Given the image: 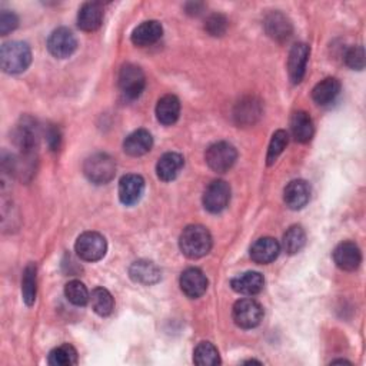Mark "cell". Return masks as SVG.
<instances>
[{"instance_id": "1", "label": "cell", "mask_w": 366, "mask_h": 366, "mask_svg": "<svg viewBox=\"0 0 366 366\" xmlns=\"http://www.w3.org/2000/svg\"><path fill=\"white\" fill-rule=\"evenodd\" d=\"M179 247L182 254L189 259H199L210 252L212 236L205 226L192 225L182 232Z\"/></svg>"}, {"instance_id": "2", "label": "cell", "mask_w": 366, "mask_h": 366, "mask_svg": "<svg viewBox=\"0 0 366 366\" xmlns=\"http://www.w3.org/2000/svg\"><path fill=\"white\" fill-rule=\"evenodd\" d=\"M32 62V50L25 42H8L0 49V66L6 73H22Z\"/></svg>"}, {"instance_id": "3", "label": "cell", "mask_w": 366, "mask_h": 366, "mask_svg": "<svg viewBox=\"0 0 366 366\" xmlns=\"http://www.w3.org/2000/svg\"><path fill=\"white\" fill-rule=\"evenodd\" d=\"M83 173L92 183L106 185L114 178L116 165L107 154H95L85 161Z\"/></svg>"}, {"instance_id": "4", "label": "cell", "mask_w": 366, "mask_h": 366, "mask_svg": "<svg viewBox=\"0 0 366 366\" xmlns=\"http://www.w3.org/2000/svg\"><path fill=\"white\" fill-rule=\"evenodd\" d=\"M76 254L82 261L96 262L100 261L107 251L106 239L97 232H85L82 233L75 245Z\"/></svg>"}, {"instance_id": "5", "label": "cell", "mask_w": 366, "mask_h": 366, "mask_svg": "<svg viewBox=\"0 0 366 366\" xmlns=\"http://www.w3.org/2000/svg\"><path fill=\"white\" fill-rule=\"evenodd\" d=\"M232 316L235 323L242 329H252L257 328L262 318H264V309L259 302H257L252 298L240 299L233 305Z\"/></svg>"}, {"instance_id": "6", "label": "cell", "mask_w": 366, "mask_h": 366, "mask_svg": "<svg viewBox=\"0 0 366 366\" xmlns=\"http://www.w3.org/2000/svg\"><path fill=\"white\" fill-rule=\"evenodd\" d=\"M146 86V77L144 70L132 63L125 65L119 73V87L127 99H136L142 95Z\"/></svg>"}, {"instance_id": "7", "label": "cell", "mask_w": 366, "mask_h": 366, "mask_svg": "<svg viewBox=\"0 0 366 366\" xmlns=\"http://www.w3.org/2000/svg\"><path fill=\"white\" fill-rule=\"evenodd\" d=\"M205 159L212 171L217 173H225L235 165L237 159V152L235 146L227 142H216L209 146Z\"/></svg>"}, {"instance_id": "8", "label": "cell", "mask_w": 366, "mask_h": 366, "mask_svg": "<svg viewBox=\"0 0 366 366\" xmlns=\"http://www.w3.org/2000/svg\"><path fill=\"white\" fill-rule=\"evenodd\" d=\"M230 200V186L225 181H213L203 193V206L210 213H220Z\"/></svg>"}, {"instance_id": "9", "label": "cell", "mask_w": 366, "mask_h": 366, "mask_svg": "<svg viewBox=\"0 0 366 366\" xmlns=\"http://www.w3.org/2000/svg\"><path fill=\"white\" fill-rule=\"evenodd\" d=\"M38 127L31 117L22 119L21 125L15 131V144L26 158H32L38 148Z\"/></svg>"}, {"instance_id": "10", "label": "cell", "mask_w": 366, "mask_h": 366, "mask_svg": "<svg viewBox=\"0 0 366 366\" xmlns=\"http://www.w3.org/2000/svg\"><path fill=\"white\" fill-rule=\"evenodd\" d=\"M77 48V41L72 31L66 28H59L52 32L48 39L49 52L58 59H66L75 53Z\"/></svg>"}, {"instance_id": "11", "label": "cell", "mask_w": 366, "mask_h": 366, "mask_svg": "<svg viewBox=\"0 0 366 366\" xmlns=\"http://www.w3.org/2000/svg\"><path fill=\"white\" fill-rule=\"evenodd\" d=\"M145 192V181L142 176L129 173L119 182V199L125 206H132L141 200Z\"/></svg>"}, {"instance_id": "12", "label": "cell", "mask_w": 366, "mask_h": 366, "mask_svg": "<svg viewBox=\"0 0 366 366\" xmlns=\"http://www.w3.org/2000/svg\"><path fill=\"white\" fill-rule=\"evenodd\" d=\"M333 261L339 269L352 272L359 268L362 262V254L356 243L346 240L339 243V245L335 248Z\"/></svg>"}, {"instance_id": "13", "label": "cell", "mask_w": 366, "mask_h": 366, "mask_svg": "<svg viewBox=\"0 0 366 366\" xmlns=\"http://www.w3.org/2000/svg\"><path fill=\"white\" fill-rule=\"evenodd\" d=\"M309 55H311V49L308 45L296 43L292 46L289 59H288V72L292 83L298 85L302 82L306 72Z\"/></svg>"}, {"instance_id": "14", "label": "cell", "mask_w": 366, "mask_h": 366, "mask_svg": "<svg viewBox=\"0 0 366 366\" xmlns=\"http://www.w3.org/2000/svg\"><path fill=\"white\" fill-rule=\"evenodd\" d=\"M181 289L182 292L190 298L196 299L200 298L208 289V279L205 274L198 268H189L181 275Z\"/></svg>"}, {"instance_id": "15", "label": "cell", "mask_w": 366, "mask_h": 366, "mask_svg": "<svg viewBox=\"0 0 366 366\" xmlns=\"http://www.w3.org/2000/svg\"><path fill=\"white\" fill-rule=\"evenodd\" d=\"M281 252L279 242L274 237H261L251 248V258L259 265H268L274 262Z\"/></svg>"}, {"instance_id": "16", "label": "cell", "mask_w": 366, "mask_h": 366, "mask_svg": "<svg viewBox=\"0 0 366 366\" xmlns=\"http://www.w3.org/2000/svg\"><path fill=\"white\" fill-rule=\"evenodd\" d=\"M311 199V186L306 181L298 179V181H292L284 192V200L286 203V206L292 210H299L303 206H306V203Z\"/></svg>"}, {"instance_id": "17", "label": "cell", "mask_w": 366, "mask_h": 366, "mask_svg": "<svg viewBox=\"0 0 366 366\" xmlns=\"http://www.w3.org/2000/svg\"><path fill=\"white\" fill-rule=\"evenodd\" d=\"M265 29L267 33L276 42H286L294 32L291 21L281 12H272L267 16Z\"/></svg>"}, {"instance_id": "18", "label": "cell", "mask_w": 366, "mask_h": 366, "mask_svg": "<svg viewBox=\"0 0 366 366\" xmlns=\"http://www.w3.org/2000/svg\"><path fill=\"white\" fill-rule=\"evenodd\" d=\"M265 285V279L259 272H245L230 281V286L235 292L247 296L258 295Z\"/></svg>"}, {"instance_id": "19", "label": "cell", "mask_w": 366, "mask_h": 366, "mask_svg": "<svg viewBox=\"0 0 366 366\" xmlns=\"http://www.w3.org/2000/svg\"><path fill=\"white\" fill-rule=\"evenodd\" d=\"M262 114V106L261 102L255 97H247L240 100L236 104V109L233 112V116L237 122V125L242 127H251L261 117Z\"/></svg>"}, {"instance_id": "20", "label": "cell", "mask_w": 366, "mask_h": 366, "mask_svg": "<svg viewBox=\"0 0 366 366\" xmlns=\"http://www.w3.org/2000/svg\"><path fill=\"white\" fill-rule=\"evenodd\" d=\"M103 22V8L97 2L85 4L77 14V26L85 32H93Z\"/></svg>"}, {"instance_id": "21", "label": "cell", "mask_w": 366, "mask_h": 366, "mask_svg": "<svg viewBox=\"0 0 366 366\" xmlns=\"http://www.w3.org/2000/svg\"><path fill=\"white\" fill-rule=\"evenodd\" d=\"M162 35H163L162 25L156 21H148L141 23L132 32V42L139 48H145L156 43L162 38Z\"/></svg>"}, {"instance_id": "22", "label": "cell", "mask_w": 366, "mask_h": 366, "mask_svg": "<svg viewBox=\"0 0 366 366\" xmlns=\"http://www.w3.org/2000/svg\"><path fill=\"white\" fill-rule=\"evenodd\" d=\"M181 114V102L173 95H166L159 99L156 104V117L165 127L176 124Z\"/></svg>"}, {"instance_id": "23", "label": "cell", "mask_w": 366, "mask_h": 366, "mask_svg": "<svg viewBox=\"0 0 366 366\" xmlns=\"http://www.w3.org/2000/svg\"><path fill=\"white\" fill-rule=\"evenodd\" d=\"M339 93H340V82L335 77H326L313 87L312 99L319 106H328L338 99Z\"/></svg>"}, {"instance_id": "24", "label": "cell", "mask_w": 366, "mask_h": 366, "mask_svg": "<svg viewBox=\"0 0 366 366\" xmlns=\"http://www.w3.org/2000/svg\"><path fill=\"white\" fill-rule=\"evenodd\" d=\"M152 146H154V138L145 129L135 131L124 142L125 152L131 156H135V158L146 155L152 149Z\"/></svg>"}, {"instance_id": "25", "label": "cell", "mask_w": 366, "mask_h": 366, "mask_svg": "<svg viewBox=\"0 0 366 366\" xmlns=\"http://www.w3.org/2000/svg\"><path fill=\"white\" fill-rule=\"evenodd\" d=\"M183 163H185V161H183L182 155L175 154V152L165 154L156 165L158 178L163 182H171V181L176 179L183 168Z\"/></svg>"}, {"instance_id": "26", "label": "cell", "mask_w": 366, "mask_h": 366, "mask_svg": "<svg viewBox=\"0 0 366 366\" xmlns=\"http://www.w3.org/2000/svg\"><path fill=\"white\" fill-rule=\"evenodd\" d=\"M291 131L296 142L308 144L313 138V122L306 112H295L291 119Z\"/></svg>"}, {"instance_id": "27", "label": "cell", "mask_w": 366, "mask_h": 366, "mask_svg": "<svg viewBox=\"0 0 366 366\" xmlns=\"http://www.w3.org/2000/svg\"><path fill=\"white\" fill-rule=\"evenodd\" d=\"M131 278L144 285H154L161 279V269L151 261H138L129 269Z\"/></svg>"}, {"instance_id": "28", "label": "cell", "mask_w": 366, "mask_h": 366, "mask_svg": "<svg viewBox=\"0 0 366 366\" xmlns=\"http://www.w3.org/2000/svg\"><path fill=\"white\" fill-rule=\"evenodd\" d=\"M38 294V269L36 265L29 264L23 271L22 278V296L28 306H32L36 301Z\"/></svg>"}, {"instance_id": "29", "label": "cell", "mask_w": 366, "mask_h": 366, "mask_svg": "<svg viewBox=\"0 0 366 366\" xmlns=\"http://www.w3.org/2000/svg\"><path fill=\"white\" fill-rule=\"evenodd\" d=\"M92 309L99 315V316H109L113 312L114 308V301L110 292L104 288H96L90 294L89 299Z\"/></svg>"}, {"instance_id": "30", "label": "cell", "mask_w": 366, "mask_h": 366, "mask_svg": "<svg viewBox=\"0 0 366 366\" xmlns=\"http://www.w3.org/2000/svg\"><path fill=\"white\" fill-rule=\"evenodd\" d=\"M306 243V233L302 229V226H292L288 229V232L284 235V240H282V247L285 249L286 254L289 255H295L298 252L302 251V248L305 247Z\"/></svg>"}, {"instance_id": "31", "label": "cell", "mask_w": 366, "mask_h": 366, "mask_svg": "<svg viewBox=\"0 0 366 366\" xmlns=\"http://www.w3.org/2000/svg\"><path fill=\"white\" fill-rule=\"evenodd\" d=\"M48 362L52 366H72L77 363V352L72 345L65 343L49 353Z\"/></svg>"}, {"instance_id": "32", "label": "cell", "mask_w": 366, "mask_h": 366, "mask_svg": "<svg viewBox=\"0 0 366 366\" xmlns=\"http://www.w3.org/2000/svg\"><path fill=\"white\" fill-rule=\"evenodd\" d=\"M193 362L199 366H215L220 363L217 349L210 342H200L193 352Z\"/></svg>"}, {"instance_id": "33", "label": "cell", "mask_w": 366, "mask_h": 366, "mask_svg": "<svg viewBox=\"0 0 366 366\" xmlns=\"http://www.w3.org/2000/svg\"><path fill=\"white\" fill-rule=\"evenodd\" d=\"M65 295L70 303L75 306H85L89 299V291L80 281H72L65 286Z\"/></svg>"}, {"instance_id": "34", "label": "cell", "mask_w": 366, "mask_h": 366, "mask_svg": "<svg viewBox=\"0 0 366 366\" xmlns=\"http://www.w3.org/2000/svg\"><path fill=\"white\" fill-rule=\"evenodd\" d=\"M288 141H289V136H288V132L286 131H276L271 139V144H269V149H268V156H267V161H268V165H274L278 158L282 155V152L285 151L286 145H288Z\"/></svg>"}, {"instance_id": "35", "label": "cell", "mask_w": 366, "mask_h": 366, "mask_svg": "<svg viewBox=\"0 0 366 366\" xmlns=\"http://www.w3.org/2000/svg\"><path fill=\"white\" fill-rule=\"evenodd\" d=\"M226 29H227V21L223 15L215 14L206 19L205 31L210 36H222L226 32Z\"/></svg>"}, {"instance_id": "36", "label": "cell", "mask_w": 366, "mask_h": 366, "mask_svg": "<svg viewBox=\"0 0 366 366\" xmlns=\"http://www.w3.org/2000/svg\"><path fill=\"white\" fill-rule=\"evenodd\" d=\"M345 63L353 70H362L365 68V50L362 46H352L345 53Z\"/></svg>"}, {"instance_id": "37", "label": "cell", "mask_w": 366, "mask_h": 366, "mask_svg": "<svg viewBox=\"0 0 366 366\" xmlns=\"http://www.w3.org/2000/svg\"><path fill=\"white\" fill-rule=\"evenodd\" d=\"M18 23H19V19L14 12L4 11L0 14V33L4 36L14 32L18 28Z\"/></svg>"}, {"instance_id": "38", "label": "cell", "mask_w": 366, "mask_h": 366, "mask_svg": "<svg viewBox=\"0 0 366 366\" xmlns=\"http://www.w3.org/2000/svg\"><path fill=\"white\" fill-rule=\"evenodd\" d=\"M46 142L52 151H59L62 145V134L60 129L55 125L48 127L46 129Z\"/></svg>"}]
</instances>
